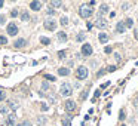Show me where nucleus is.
<instances>
[{"label":"nucleus","instance_id":"obj_1","mask_svg":"<svg viewBox=\"0 0 138 126\" xmlns=\"http://www.w3.org/2000/svg\"><path fill=\"white\" fill-rule=\"evenodd\" d=\"M60 94H61L63 97H65V98H67V97H70V95L73 94V87H71V85H70V83H67V82H65V83H63V85H61V87H60Z\"/></svg>","mask_w":138,"mask_h":126},{"label":"nucleus","instance_id":"obj_2","mask_svg":"<svg viewBox=\"0 0 138 126\" xmlns=\"http://www.w3.org/2000/svg\"><path fill=\"white\" fill-rule=\"evenodd\" d=\"M76 77L79 79V80H83V79H86L88 77V68L86 67H83V65H80L77 70H76Z\"/></svg>","mask_w":138,"mask_h":126},{"label":"nucleus","instance_id":"obj_3","mask_svg":"<svg viewBox=\"0 0 138 126\" xmlns=\"http://www.w3.org/2000/svg\"><path fill=\"white\" fill-rule=\"evenodd\" d=\"M79 13H80V16H82V18H89V16H92L94 10H92L88 5H83V6L80 8V10H79Z\"/></svg>","mask_w":138,"mask_h":126},{"label":"nucleus","instance_id":"obj_4","mask_svg":"<svg viewBox=\"0 0 138 126\" xmlns=\"http://www.w3.org/2000/svg\"><path fill=\"white\" fill-rule=\"evenodd\" d=\"M92 46L89 45V43H85V45H82V55L83 57H91L92 55Z\"/></svg>","mask_w":138,"mask_h":126},{"label":"nucleus","instance_id":"obj_5","mask_svg":"<svg viewBox=\"0 0 138 126\" xmlns=\"http://www.w3.org/2000/svg\"><path fill=\"white\" fill-rule=\"evenodd\" d=\"M95 27H98V28H106L107 27V19L106 18H103V16H98L96 19H95Z\"/></svg>","mask_w":138,"mask_h":126},{"label":"nucleus","instance_id":"obj_6","mask_svg":"<svg viewBox=\"0 0 138 126\" xmlns=\"http://www.w3.org/2000/svg\"><path fill=\"white\" fill-rule=\"evenodd\" d=\"M6 33H8L9 36H16V34H18V27L12 22V24H9V25L6 27Z\"/></svg>","mask_w":138,"mask_h":126},{"label":"nucleus","instance_id":"obj_7","mask_svg":"<svg viewBox=\"0 0 138 126\" xmlns=\"http://www.w3.org/2000/svg\"><path fill=\"white\" fill-rule=\"evenodd\" d=\"M45 28L49 30V31L56 30V21H53V19H48V21L45 22Z\"/></svg>","mask_w":138,"mask_h":126},{"label":"nucleus","instance_id":"obj_8","mask_svg":"<svg viewBox=\"0 0 138 126\" xmlns=\"http://www.w3.org/2000/svg\"><path fill=\"white\" fill-rule=\"evenodd\" d=\"M64 107H65V110H67V111H74V110H76V102L68 99V101L64 102Z\"/></svg>","mask_w":138,"mask_h":126},{"label":"nucleus","instance_id":"obj_9","mask_svg":"<svg viewBox=\"0 0 138 126\" xmlns=\"http://www.w3.org/2000/svg\"><path fill=\"white\" fill-rule=\"evenodd\" d=\"M30 9H33V10H40L42 9V2H31L30 3Z\"/></svg>","mask_w":138,"mask_h":126},{"label":"nucleus","instance_id":"obj_10","mask_svg":"<svg viewBox=\"0 0 138 126\" xmlns=\"http://www.w3.org/2000/svg\"><path fill=\"white\" fill-rule=\"evenodd\" d=\"M27 45V40L25 39H18L15 43H13V46L16 48V49H19V48H22V46H25Z\"/></svg>","mask_w":138,"mask_h":126},{"label":"nucleus","instance_id":"obj_11","mask_svg":"<svg viewBox=\"0 0 138 126\" xmlns=\"http://www.w3.org/2000/svg\"><path fill=\"white\" fill-rule=\"evenodd\" d=\"M125 30H126V27H125V24L120 21V22H117V25H116V31L117 33H125Z\"/></svg>","mask_w":138,"mask_h":126},{"label":"nucleus","instance_id":"obj_12","mask_svg":"<svg viewBox=\"0 0 138 126\" xmlns=\"http://www.w3.org/2000/svg\"><path fill=\"white\" fill-rule=\"evenodd\" d=\"M58 73H60V76H68L70 74V70L65 68V67H60V68H58Z\"/></svg>","mask_w":138,"mask_h":126},{"label":"nucleus","instance_id":"obj_13","mask_svg":"<svg viewBox=\"0 0 138 126\" xmlns=\"http://www.w3.org/2000/svg\"><path fill=\"white\" fill-rule=\"evenodd\" d=\"M6 125H8V126H13V125H15V116H13V114H9V116H8Z\"/></svg>","mask_w":138,"mask_h":126},{"label":"nucleus","instance_id":"obj_14","mask_svg":"<svg viewBox=\"0 0 138 126\" xmlns=\"http://www.w3.org/2000/svg\"><path fill=\"white\" fill-rule=\"evenodd\" d=\"M61 123H63V126H70V123H71V116L63 117V119H61Z\"/></svg>","mask_w":138,"mask_h":126},{"label":"nucleus","instance_id":"obj_15","mask_svg":"<svg viewBox=\"0 0 138 126\" xmlns=\"http://www.w3.org/2000/svg\"><path fill=\"white\" fill-rule=\"evenodd\" d=\"M98 39H100V42H101V43H107V40H108V36H107L106 33H100Z\"/></svg>","mask_w":138,"mask_h":126},{"label":"nucleus","instance_id":"obj_16","mask_svg":"<svg viewBox=\"0 0 138 126\" xmlns=\"http://www.w3.org/2000/svg\"><path fill=\"white\" fill-rule=\"evenodd\" d=\"M123 24H125L126 28H131V27H134V19H132V18H126Z\"/></svg>","mask_w":138,"mask_h":126},{"label":"nucleus","instance_id":"obj_17","mask_svg":"<svg viewBox=\"0 0 138 126\" xmlns=\"http://www.w3.org/2000/svg\"><path fill=\"white\" fill-rule=\"evenodd\" d=\"M19 16H21V19H22V21H28V19H30V15H28L27 10H22Z\"/></svg>","mask_w":138,"mask_h":126},{"label":"nucleus","instance_id":"obj_18","mask_svg":"<svg viewBox=\"0 0 138 126\" xmlns=\"http://www.w3.org/2000/svg\"><path fill=\"white\" fill-rule=\"evenodd\" d=\"M108 12V6L104 3V5H101V9H100V16H103L104 13H107Z\"/></svg>","mask_w":138,"mask_h":126},{"label":"nucleus","instance_id":"obj_19","mask_svg":"<svg viewBox=\"0 0 138 126\" xmlns=\"http://www.w3.org/2000/svg\"><path fill=\"white\" fill-rule=\"evenodd\" d=\"M58 40L65 42V40H67V34H65L64 31H60V33H58Z\"/></svg>","mask_w":138,"mask_h":126},{"label":"nucleus","instance_id":"obj_20","mask_svg":"<svg viewBox=\"0 0 138 126\" xmlns=\"http://www.w3.org/2000/svg\"><path fill=\"white\" fill-rule=\"evenodd\" d=\"M51 6H52V8H61V6H63V2H60V0H52V2H51Z\"/></svg>","mask_w":138,"mask_h":126},{"label":"nucleus","instance_id":"obj_21","mask_svg":"<svg viewBox=\"0 0 138 126\" xmlns=\"http://www.w3.org/2000/svg\"><path fill=\"white\" fill-rule=\"evenodd\" d=\"M45 79H46V80H49V82H55V80H56V79H55V76H52V74H46V76H45Z\"/></svg>","mask_w":138,"mask_h":126},{"label":"nucleus","instance_id":"obj_22","mask_svg":"<svg viewBox=\"0 0 138 126\" xmlns=\"http://www.w3.org/2000/svg\"><path fill=\"white\" fill-rule=\"evenodd\" d=\"M125 117H126L125 110H120V113H119V120H125Z\"/></svg>","mask_w":138,"mask_h":126},{"label":"nucleus","instance_id":"obj_23","mask_svg":"<svg viewBox=\"0 0 138 126\" xmlns=\"http://www.w3.org/2000/svg\"><path fill=\"white\" fill-rule=\"evenodd\" d=\"M40 42H42L43 45H49V43H51V40H49L48 37H40Z\"/></svg>","mask_w":138,"mask_h":126},{"label":"nucleus","instance_id":"obj_24","mask_svg":"<svg viewBox=\"0 0 138 126\" xmlns=\"http://www.w3.org/2000/svg\"><path fill=\"white\" fill-rule=\"evenodd\" d=\"M6 43H8V39L5 36H0V45H6Z\"/></svg>","mask_w":138,"mask_h":126},{"label":"nucleus","instance_id":"obj_25","mask_svg":"<svg viewBox=\"0 0 138 126\" xmlns=\"http://www.w3.org/2000/svg\"><path fill=\"white\" fill-rule=\"evenodd\" d=\"M107 71H108V73H113V71H116V65H108V67H107Z\"/></svg>","mask_w":138,"mask_h":126},{"label":"nucleus","instance_id":"obj_26","mask_svg":"<svg viewBox=\"0 0 138 126\" xmlns=\"http://www.w3.org/2000/svg\"><path fill=\"white\" fill-rule=\"evenodd\" d=\"M18 126H31V123H30L28 120H24V122H21V123H19Z\"/></svg>","mask_w":138,"mask_h":126},{"label":"nucleus","instance_id":"obj_27","mask_svg":"<svg viewBox=\"0 0 138 126\" xmlns=\"http://www.w3.org/2000/svg\"><path fill=\"white\" fill-rule=\"evenodd\" d=\"M11 16H12V18L18 16V9H12V10H11Z\"/></svg>","mask_w":138,"mask_h":126},{"label":"nucleus","instance_id":"obj_28","mask_svg":"<svg viewBox=\"0 0 138 126\" xmlns=\"http://www.w3.org/2000/svg\"><path fill=\"white\" fill-rule=\"evenodd\" d=\"M77 40H79V42H83V40H85V34H82V33L77 34Z\"/></svg>","mask_w":138,"mask_h":126},{"label":"nucleus","instance_id":"obj_29","mask_svg":"<svg viewBox=\"0 0 138 126\" xmlns=\"http://www.w3.org/2000/svg\"><path fill=\"white\" fill-rule=\"evenodd\" d=\"M61 24H63V25H68V19H67L65 16H63V18H61Z\"/></svg>","mask_w":138,"mask_h":126},{"label":"nucleus","instance_id":"obj_30","mask_svg":"<svg viewBox=\"0 0 138 126\" xmlns=\"http://www.w3.org/2000/svg\"><path fill=\"white\" fill-rule=\"evenodd\" d=\"M58 57H60L61 59L65 58V50H60V52H58Z\"/></svg>","mask_w":138,"mask_h":126},{"label":"nucleus","instance_id":"obj_31","mask_svg":"<svg viewBox=\"0 0 138 126\" xmlns=\"http://www.w3.org/2000/svg\"><path fill=\"white\" fill-rule=\"evenodd\" d=\"M5 98H6V94H5V92L2 91V89H0V101H3Z\"/></svg>","mask_w":138,"mask_h":126},{"label":"nucleus","instance_id":"obj_32","mask_svg":"<svg viewBox=\"0 0 138 126\" xmlns=\"http://www.w3.org/2000/svg\"><path fill=\"white\" fill-rule=\"evenodd\" d=\"M129 6H131V3H123V5H122V9H123V10H128Z\"/></svg>","mask_w":138,"mask_h":126},{"label":"nucleus","instance_id":"obj_33","mask_svg":"<svg viewBox=\"0 0 138 126\" xmlns=\"http://www.w3.org/2000/svg\"><path fill=\"white\" fill-rule=\"evenodd\" d=\"M5 21H6L5 15H0V25H3V24H5Z\"/></svg>","mask_w":138,"mask_h":126},{"label":"nucleus","instance_id":"obj_34","mask_svg":"<svg viewBox=\"0 0 138 126\" xmlns=\"http://www.w3.org/2000/svg\"><path fill=\"white\" fill-rule=\"evenodd\" d=\"M48 108H49V107H48L46 104H42V105H40V110H42V111H46Z\"/></svg>","mask_w":138,"mask_h":126},{"label":"nucleus","instance_id":"obj_35","mask_svg":"<svg viewBox=\"0 0 138 126\" xmlns=\"http://www.w3.org/2000/svg\"><path fill=\"white\" fill-rule=\"evenodd\" d=\"M104 52H106V53H111V52H113V49H111L110 46H107V48L104 49Z\"/></svg>","mask_w":138,"mask_h":126},{"label":"nucleus","instance_id":"obj_36","mask_svg":"<svg viewBox=\"0 0 138 126\" xmlns=\"http://www.w3.org/2000/svg\"><path fill=\"white\" fill-rule=\"evenodd\" d=\"M98 97H100V91H95V94H94V101H95Z\"/></svg>","mask_w":138,"mask_h":126},{"label":"nucleus","instance_id":"obj_37","mask_svg":"<svg viewBox=\"0 0 138 126\" xmlns=\"http://www.w3.org/2000/svg\"><path fill=\"white\" fill-rule=\"evenodd\" d=\"M48 13H49V15H55V10H53L52 8H49V9H48Z\"/></svg>","mask_w":138,"mask_h":126},{"label":"nucleus","instance_id":"obj_38","mask_svg":"<svg viewBox=\"0 0 138 126\" xmlns=\"http://www.w3.org/2000/svg\"><path fill=\"white\" fill-rule=\"evenodd\" d=\"M80 98H82V99H86V98H88V92H83V94L80 95Z\"/></svg>","mask_w":138,"mask_h":126},{"label":"nucleus","instance_id":"obj_39","mask_svg":"<svg viewBox=\"0 0 138 126\" xmlns=\"http://www.w3.org/2000/svg\"><path fill=\"white\" fill-rule=\"evenodd\" d=\"M114 58H116L117 61H120V53H117V52H116V53H114Z\"/></svg>","mask_w":138,"mask_h":126},{"label":"nucleus","instance_id":"obj_40","mask_svg":"<svg viewBox=\"0 0 138 126\" xmlns=\"http://www.w3.org/2000/svg\"><path fill=\"white\" fill-rule=\"evenodd\" d=\"M134 37H135V40H138V28H137L135 33H134Z\"/></svg>","mask_w":138,"mask_h":126},{"label":"nucleus","instance_id":"obj_41","mask_svg":"<svg viewBox=\"0 0 138 126\" xmlns=\"http://www.w3.org/2000/svg\"><path fill=\"white\" fill-rule=\"evenodd\" d=\"M6 111H8V110L5 108V107H3V108H0V113H2V114H6Z\"/></svg>","mask_w":138,"mask_h":126},{"label":"nucleus","instance_id":"obj_42","mask_svg":"<svg viewBox=\"0 0 138 126\" xmlns=\"http://www.w3.org/2000/svg\"><path fill=\"white\" fill-rule=\"evenodd\" d=\"M134 104H135V105H138V97L135 98V101H134Z\"/></svg>","mask_w":138,"mask_h":126},{"label":"nucleus","instance_id":"obj_43","mask_svg":"<svg viewBox=\"0 0 138 126\" xmlns=\"http://www.w3.org/2000/svg\"><path fill=\"white\" fill-rule=\"evenodd\" d=\"M120 126H126V125H120Z\"/></svg>","mask_w":138,"mask_h":126}]
</instances>
